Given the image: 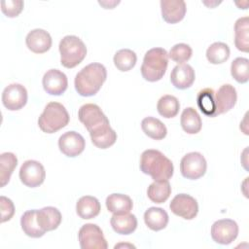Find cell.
Wrapping results in <instances>:
<instances>
[{
  "mask_svg": "<svg viewBox=\"0 0 249 249\" xmlns=\"http://www.w3.org/2000/svg\"><path fill=\"white\" fill-rule=\"evenodd\" d=\"M60 63L66 68H74L80 64L87 55V47L75 35H67L59 42Z\"/></svg>",
  "mask_w": 249,
  "mask_h": 249,
  "instance_id": "5",
  "label": "cell"
},
{
  "mask_svg": "<svg viewBox=\"0 0 249 249\" xmlns=\"http://www.w3.org/2000/svg\"><path fill=\"white\" fill-rule=\"evenodd\" d=\"M62 220L60 211L53 206H47L37 210V221L39 226L46 231L58 228Z\"/></svg>",
  "mask_w": 249,
  "mask_h": 249,
  "instance_id": "19",
  "label": "cell"
},
{
  "mask_svg": "<svg viewBox=\"0 0 249 249\" xmlns=\"http://www.w3.org/2000/svg\"><path fill=\"white\" fill-rule=\"evenodd\" d=\"M86 147L84 137L76 131H66L58 139V148L62 154L75 158L83 153Z\"/></svg>",
  "mask_w": 249,
  "mask_h": 249,
  "instance_id": "13",
  "label": "cell"
},
{
  "mask_svg": "<svg viewBox=\"0 0 249 249\" xmlns=\"http://www.w3.org/2000/svg\"><path fill=\"white\" fill-rule=\"evenodd\" d=\"M25 43L31 52L35 53H44L52 47V37L48 31L36 28L26 35Z\"/></svg>",
  "mask_w": 249,
  "mask_h": 249,
  "instance_id": "16",
  "label": "cell"
},
{
  "mask_svg": "<svg viewBox=\"0 0 249 249\" xmlns=\"http://www.w3.org/2000/svg\"><path fill=\"white\" fill-rule=\"evenodd\" d=\"M167 65L168 53L163 48H153L144 55L141 75L148 82L160 81L165 74Z\"/></svg>",
  "mask_w": 249,
  "mask_h": 249,
  "instance_id": "3",
  "label": "cell"
},
{
  "mask_svg": "<svg viewBox=\"0 0 249 249\" xmlns=\"http://www.w3.org/2000/svg\"><path fill=\"white\" fill-rule=\"evenodd\" d=\"M27 102V90L20 84H11L2 92V103L10 111L21 109Z\"/></svg>",
  "mask_w": 249,
  "mask_h": 249,
  "instance_id": "12",
  "label": "cell"
},
{
  "mask_svg": "<svg viewBox=\"0 0 249 249\" xmlns=\"http://www.w3.org/2000/svg\"><path fill=\"white\" fill-rule=\"evenodd\" d=\"M180 109L179 100L170 94L161 96L157 104V110L160 116L166 119L174 118Z\"/></svg>",
  "mask_w": 249,
  "mask_h": 249,
  "instance_id": "32",
  "label": "cell"
},
{
  "mask_svg": "<svg viewBox=\"0 0 249 249\" xmlns=\"http://www.w3.org/2000/svg\"><path fill=\"white\" fill-rule=\"evenodd\" d=\"M106 78L105 66L98 62H92L77 73L74 80L75 89L81 96H92L99 91Z\"/></svg>",
  "mask_w": 249,
  "mask_h": 249,
  "instance_id": "1",
  "label": "cell"
},
{
  "mask_svg": "<svg viewBox=\"0 0 249 249\" xmlns=\"http://www.w3.org/2000/svg\"><path fill=\"white\" fill-rule=\"evenodd\" d=\"M111 227L119 234H130L137 228V218L131 213L113 214L110 220Z\"/></svg>",
  "mask_w": 249,
  "mask_h": 249,
  "instance_id": "21",
  "label": "cell"
},
{
  "mask_svg": "<svg viewBox=\"0 0 249 249\" xmlns=\"http://www.w3.org/2000/svg\"><path fill=\"white\" fill-rule=\"evenodd\" d=\"M196 103L200 111L208 117L215 115V92L212 89H201L196 96Z\"/></svg>",
  "mask_w": 249,
  "mask_h": 249,
  "instance_id": "34",
  "label": "cell"
},
{
  "mask_svg": "<svg viewBox=\"0 0 249 249\" xmlns=\"http://www.w3.org/2000/svg\"><path fill=\"white\" fill-rule=\"evenodd\" d=\"M168 214L160 207H150L144 213V222L146 226L155 231L163 230L168 224Z\"/></svg>",
  "mask_w": 249,
  "mask_h": 249,
  "instance_id": "23",
  "label": "cell"
},
{
  "mask_svg": "<svg viewBox=\"0 0 249 249\" xmlns=\"http://www.w3.org/2000/svg\"><path fill=\"white\" fill-rule=\"evenodd\" d=\"M69 120L70 117L66 108L61 103L53 101L46 105L38 119V125L43 132L54 133L65 127Z\"/></svg>",
  "mask_w": 249,
  "mask_h": 249,
  "instance_id": "4",
  "label": "cell"
},
{
  "mask_svg": "<svg viewBox=\"0 0 249 249\" xmlns=\"http://www.w3.org/2000/svg\"><path fill=\"white\" fill-rule=\"evenodd\" d=\"M82 249H107L108 244L102 230L95 224H86L81 227L78 233Z\"/></svg>",
  "mask_w": 249,
  "mask_h": 249,
  "instance_id": "6",
  "label": "cell"
},
{
  "mask_svg": "<svg viewBox=\"0 0 249 249\" xmlns=\"http://www.w3.org/2000/svg\"><path fill=\"white\" fill-rule=\"evenodd\" d=\"M140 169L154 181H168L173 175L174 166L160 151L148 149L140 157Z\"/></svg>",
  "mask_w": 249,
  "mask_h": 249,
  "instance_id": "2",
  "label": "cell"
},
{
  "mask_svg": "<svg viewBox=\"0 0 249 249\" xmlns=\"http://www.w3.org/2000/svg\"><path fill=\"white\" fill-rule=\"evenodd\" d=\"M238 234V226L231 219H221L216 221L211 227V237L219 244H231Z\"/></svg>",
  "mask_w": 249,
  "mask_h": 249,
  "instance_id": "10",
  "label": "cell"
},
{
  "mask_svg": "<svg viewBox=\"0 0 249 249\" xmlns=\"http://www.w3.org/2000/svg\"><path fill=\"white\" fill-rule=\"evenodd\" d=\"M106 207L113 214L128 213L133 207L131 198L124 194H111L106 198Z\"/></svg>",
  "mask_w": 249,
  "mask_h": 249,
  "instance_id": "26",
  "label": "cell"
},
{
  "mask_svg": "<svg viewBox=\"0 0 249 249\" xmlns=\"http://www.w3.org/2000/svg\"><path fill=\"white\" fill-rule=\"evenodd\" d=\"M195 79L194 68L186 63L176 65L170 74V82L178 89H189L194 84Z\"/></svg>",
  "mask_w": 249,
  "mask_h": 249,
  "instance_id": "18",
  "label": "cell"
},
{
  "mask_svg": "<svg viewBox=\"0 0 249 249\" xmlns=\"http://www.w3.org/2000/svg\"><path fill=\"white\" fill-rule=\"evenodd\" d=\"M207 168L205 158L198 152H191L185 155L180 162V171L183 177L196 180L202 177Z\"/></svg>",
  "mask_w": 249,
  "mask_h": 249,
  "instance_id": "7",
  "label": "cell"
},
{
  "mask_svg": "<svg viewBox=\"0 0 249 249\" xmlns=\"http://www.w3.org/2000/svg\"><path fill=\"white\" fill-rule=\"evenodd\" d=\"M43 88L51 95H61L68 87L66 75L58 69L48 70L42 80Z\"/></svg>",
  "mask_w": 249,
  "mask_h": 249,
  "instance_id": "14",
  "label": "cell"
},
{
  "mask_svg": "<svg viewBox=\"0 0 249 249\" xmlns=\"http://www.w3.org/2000/svg\"><path fill=\"white\" fill-rule=\"evenodd\" d=\"M237 100L236 89L230 84H225L215 92V115L214 117L227 113L233 108Z\"/></svg>",
  "mask_w": 249,
  "mask_h": 249,
  "instance_id": "15",
  "label": "cell"
},
{
  "mask_svg": "<svg viewBox=\"0 0 249 249\" xmlns=\"http://www.w3.org/2000/svg\"><path fill=\"white\" fill-rule=\"evenodd\" d=\"M161 16L167 23H177L181 21L186 15V3L183 0H161Z\"/></svg>",
  "mask_w": 249,
  "mask_h": 249,
  "instance_id": "17",
  "label": "cell"
},
{
  "mask_svg": "<svg viewBox=\"0 0 249 249\" xmlns=\"http://www.w3.org/2000/svg\"><path fill=\"white\" fill-rule=\"evenodd\" d=\"M101 210L99 200L91 196L80 197L76 203V212L82 219L89 220L96 217Z\"/></svg>",
  "mask_w": 249,
  "mask_h": 249,
  "instance_id": "22",
  "label": "cell"
},
{
  "mask_svg": "<svg viewBox=\"0 0 249 249\" xmlns=\"http://www.w3.org/2000/svg\"><path fill=\"white\" fill-rule=\"evenodd\" d=\"M171 194L168 181H155L147 189V196L155 203H163Z\"/></svg>",
  "mask_w": 249,
  "mask_h": 249,
  "instance_id": "29",
  "label": "cell"
},
{
  "mask_svg": "<svg viewBox=\"0 0 249 249\" xmlns=\"http://www.w3.org/2000/svg\"><path fill=\"white\" fill-rule=\"evenodd\" d=\"M23 5L21 0H6L1 2V10L6 17L16 18L21 13Z\"/></svg>",
  "mask_w": 249,
  "mask_h": 249,
  "instance_id": "37",
  "label": "cell"
},
{
  "mask_svg": "<svg viewBox=\"0 0 249 249\" xmlns=\"http://www.w3.org/2000/svg\"><path fill=\"white\" fill-rule=\"evenodd\" d=\"M141 128L148 137L155 140L163 139L167 133L165 124L160 120L154 117L144 118L141 122Z\"/></svg>",
  "mask_w": 249,
  "mask_h": 249,
  "instance_id": "28",
  "label": "cell"
},
{
  "mask_svg": "<svg viewBox=\"0 0 249 249\" xmlns=\"http://www.w3.org/2000/svg\"><path fill=\"white\" fill-rule=\"evenodd\" d=\"M18 164L17 156L10 152H5L0 155V182L1 187L7 185L11 175Z\"/></svg>",
  "mask_w": 249,
  "mask_h": 249,
  "instance_id": "30",
  "label": "cell"
},
{
  "mask_svg": "<svg viewBox=\"0 0 249 249\" xmlns=\"http://www.w3.org/2000/svg\"><path fill=\"white\" fill-rule=\"evenodd\" d=\"M183 130L189 134H196L200 131L202 123L200 116L193 107H187L181 114L180 119Z\"/></svg>",
  "mask_w": 249,
  "mask_h": 249,
  "instance_id": "27",
  "label": "cell"
},
{
  "mask_svg": "<svg viewBox=\"0 0 249 249\" xmlns=\"http://www.w3.org/2000/svg\"><path fill=\"white\" fill-rule=\"evenodd\" d=\"M46 171L43 164L34 160H25L19 169V179L23 185L29 188H36L43 184Z\"/></svg>",
  "mask_w": 249,
  "mask_h": 249,
  "instance_id": "8",
  "label": "cell"
},
{
  "mask_svg": "<svg viewBox=\"0 0 249 249\" xmlns=\"http://www.w3.org/2000/svg\"><path fill=\"white\" fill-rule=\"evenodd\" d=\"M113 61L118 70L126 72L135 66L137 55L133 51L129 49H122L115 53Z\"/></svg>",
  "mask_w": 249,
  "mask_h": 249,
  "instance_id": "33",
  "label": "cell"
},
{
  "mask_svg": "<svg viewBox=\"0 0 249 249\" xmlns=\"http://www.w3.org/2000/svg\"><path fill=\"white\" fill-rule=\"evenodd\" d=\"M20 226L23 232L33 238H39L46 232L38 224L37 221V210L32 209L23 213L20 218Z\"/></svg>",
  "mask_w": 249,
  "mask_h": 249,
  "instance_id": "25",
  "label": "cell"
},
{
  "mask_svg": "<svg viewBox=\"0 0 249 249\" xmlns=\"http://www.w3.org/2000/svg\"><path fill=\"white\" fill-rule=\"evenodd\" d=\"M0 208H1V223L11 220V218L15 214V205L13 201L4 196H1Z\"/></svg>",
  "mask_w": 249,
  "mask_h": 249,
  "instance_id": "38",
  "label": "cell"
},
{
  "mask_svg": "<svg viewBox=\"0 0 249 249\" xmlns=\"http://www.w3.org/2000/svg\"><path fill=\"white\" fill-rule=\"evenodd\" d=\"M192 54H193V51L189 45L185 43H179L174 45L170 49L168 53V57H170L173 61L179 64H182L188 61L191 58Z\"/></svg>",
  "mask_w": 249,
  "mask_h": 249,
  "instance_id": "36",
  "label": "cell"
},
{
  "mask_svg": "<svg viewBox=\"0 0 249 249\" xmlns=\"http://www.w3.org/2000/svg\"><path fill=\"white\" fill-rule=\"evenodd\" d=\"M78 117L89 132L109 123L108 118L102 112L100 107L93 103H88L81 106L78 112Z\"/></svg>",
  "mask_w": 249,
  "mask_h": 249,
  "instance_id": "9",
  "label": "cell"
},
{
  "mask_svg": "<svg viewBox=\"0 0 249 249\" xmlns=\"http://www.w3.org/2000/svg\"><path fill=\"white\" fill-rule=\"evenodd\" d=\"M91 142L99 149H107L115 144L117 140L116 131L110 126V123H107L95 130L89 132Z\"/></svg>",
  "mask_w": 249,
  "mask_h": 249,
  "instance_id": "20",
  "label": "cell"
},
{
  "mask_svg": "<svg viewBox=\"0 0 249 249\" xmlns=\"http://www.w3.org/2000/svg\"><path fill=\"white\" fill-rule=\"evenodd\" d=\"M230 48L226 43L215 42L206 50V58L212 64H221L230 57Z\"/></svg>",
  "mask_w": 249,
  "mask_h": 249,
  "instance_id": "31",
  "label": "cell"
},
{
  "mask_svg": "<svg viewBox=\"0 0 249 249\" xmlns=\"http://www.w3.org/2000/svg\"><path fill=\"white\" fill-rule=\"evenodd\" d=\"M234 45L238 51H249V18H239L234 23Z\"/></svg>",
  "mask_w": 249,
  "mask_h": 249,
  "instance_id": "24",
  "label": "cell"
},
{
  "mask_svg": "<svg viewBox=\"0 0 249 249\" xmlns=\"http://www.w3.org/2000/svg\"><path fill=\"white\" fill-rule=\"evenodd\" d=\"M231 74L237 83H247L249 80V60L245 57H236L231 62Z\"/></svg>",
  "mask_w": 249,
  "mask_h": 249,
  "instance_id": "35",
  "label": "cell"
},
{
  "mask_svg": "<svg viewBox=\"0 0 249 249\" xmlns=\"http://www.w3.org/2000/svg\"><path fill=\"white\" fill-rule=\"evenodd\" d=\"M169 208L173 214L186 220L194 219L198 212L196 199L187 194H179L175 196L169 204Z\"/></svg>",
  "mask_w": 249,
  "mask_h": 249,
  "instance_id": "11",
  "label": "cell"
}]
</instances>
